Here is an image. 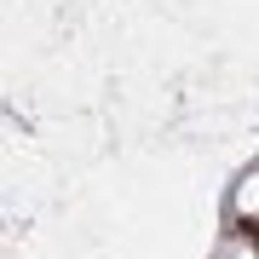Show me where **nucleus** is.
Returning a JSON list of instances; mask_svg holds the SVG:
<instances>
[{
    "label": "nucleus",
    "mask_w": 259,
    "mask_h": 259,
    "mask_svg": "<svg viewBox=\"0 0 259 259\" xmlns=\"http://www.w3.org/2000/svg\"><path fill=\"white\" fill-rule=\"evenodd\" d=\"M236 213L248 219V213H259V179H242V190H236Z\"/></svg>",
    "instance_id": "1"
},
{
    "label": "nucleus",
    "mask_w": 259,
    "mask_h": 259,
    "mask_svg": "<svg viewBox=\"0 0 259 259\" xmlns=\"http://www.w3.org/2000/svg\"><path fill=\"white\" fill-rule=\"evenodd\" d=\"M225 259H259V242L253 236H231L225 242Z\"/></svg>",
    "instance_id": "2"
}]
</instances>
